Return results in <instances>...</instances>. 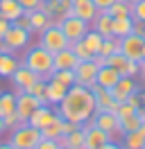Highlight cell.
Masks as SVG:
<instances>
[{
  "label": "cell",
  "instance_id": "cell-1",
  "mask_svg": "<svg viewBox=\"0 0 145 149\" xmlns=\"http://www.w3.org/2000/svg\"><path fill=\"white\" fill-rule=\"evenodd\" d=\"M57 113L61 115L63 120L72 122V124H80V127L86 124L93 118V113H95V100H93L91 88L72 84L66 91L63 100L57 104Z\"/></svg>",
  "mask_w": 145,
  "mask_h": 149
},
{
  "label": "cell",
  "instance_id": "cell-2",
  "mask_svg": "<svg viewBox=\"0 0 145 149\" xmlns=\"http://www.w3.org/2000/svg\"><path fill=\"white\" fill-rule=\"evenodd\" d=\"M23 65H27L32 72H36L39 77H43V79H48L50 74H52L54 70V63H52V52H48V50H43L41 45H34L27 50L25 59H23Z\"/></svg>",
  "mask_w": 145,
  "mask_h": 149
},
{
  "label": "cell",
  "instance_id": "cell-3",
  "mask_svg": "<svg viewBox=\"0 0 145 149\" xmlns=\"http://www.w3.org/2000/svg\"><path fill=\"white\" fill-rule=\"evenodd\" d=\"M9 142L16 149H36V145L41 142V131L27 122H18L16 129H11Z\"/></svg>",
  "mask_w": 145,
  "mask_h": 149
},
{
  "label": "cell",
  "instance_id": "cell-4",
  "mask_svg": "<svg viewBox=\"0 0 145 149\" xmlns=\"http://www.w3.org/2000/svg\"><path fill=\"white\" fill-rule=\"evenodd\" d=\"M39 45L54 54V52H59V50H63V47H70V41L63 36L61 27L52 23L50 27H45L43 32L39 34Z\"/></svg>",
  "mask_w": 145,
  "mask_h": 149
},
{
  "label": "cell",
  "instance_id": "cell-5",
  "mask_svg": "<svg viewBox=\"0 0 145 149\" xmlns=\"http://www.w3.org/2000/svg\"><path fill=\"white\" fill-rule=\"evenodd\" d=\"M54 25H59L63 32V36L68 38L70 43H75V41H82L84 38V34L91 29V23H86V20L77 18V16H63V18H59V23H54Z\"/></svg>",
  "mask_w": 145,
  "mask_h": 149
},
{
  "label": "cell",
  "instance_id": "cell-6",
  "mask_svg": "<svg viewBox=\"0 0 145 149\" xmlns=\"http://www.w3.org/2000/svg\"><path fill=\"white\" fill-rule=\"evenodd\" d=\"M143 45H145V38L136 36L134 32L129 36L120 38V52L132 61H143Z\"/></svg>",
  "mask_w": 145,
  "mask_h": 149
},
{
  "label": "cell",
  "instance_id": "cell-7",
  "mask_svg": "<svg viewBox=\"0 0 145 149\" xmlns=\"http://www.w3.org/2000/svg\"><path fill=\"white\" fill-rule=\"evenodd\" d=\"M109 140H113V136H109L107 131L98 129L91 122L84 124V149H100L102 145H107Z\"/></svg>",
  "mask_w": 145,
  "mask_h": 149
},
{
  "label": "cell",
  "instance_id": "cell-8",
  "mask_svg": "<svg viewBox=\"0 0 145 149\" xmlns=\"http://www.w3.org/2000/svg\"><path fill=\"white\" fill-rule=\"evenodd\" d=\"M72 72H75V84L80 86H95V79H98V65L93 63V61H80V63L72 68Z\"/></svg>",
  "mask_w": 145,
  "mask_h": 149
},
{
  "label": "cell",
  "instance_id": "cell-9",
  "mask_svg": "<svg viewBox=\"0 0 145 149\" xmlns=\"http://www.w3.org/2000/svg\"><path fill=\"white\" fill-rule=\"evenodd\" d=\"M2 43L7 45L9 52H14V50H20V47H25L27 43H30V32L11 23V27L7 29V34L2 36Z\"/></svg>",
  "mask_w": 145,
  "mask_h": 149
},
{
  "label": "cell",
  "instance_id": "cell-10",
  "mask_svg": "<svg viewBox=\"0 0 145 149\" xmlns=\"http://www.w3.org/2000/svg\"><path fill=\"white\" fill-rule=\"evenodd\" d=\"M9 79H11V84H14V88H16V93H25V91H27V88H30L32 84H34V81L43 79V77H39V74L32 72L27 65L20 63V65L16 68V72L11 74Z\"/></svg>",
  "mask_w": 145,
  "mask_h": 149
},
{
  "label": "cell",
  "instance_id": "cell-11",
  "mask_svg": "<svg viewBox=\"0 0 145 149\" xmlns=\"http://www.w3.org/2000/svg\"><path fill=\"white\" fill-rule=\"evenodd\" d=\"M41 106V100H36L30 93H16V115L20 122H27V118L32 115Z\"/></svg>",
  "mask_w": 145,
  "mask_h": 149
},
{
  "label": "cell",
  "instance_id": "cell-12",
  "mask_svg": "<svg viewBox=\"0 0 145 149\" xmlns=\"http://www.w3.org/2000/svg\"><path fill=\"white\" fill-rule=\"evenodd\" d=\"M89 122H91V124H95L98 129L107 131L109 136H116V133H118V115H116V113H111V111L93 113V118H91Z\"/></svg>",
  "mask_w": 145,
  "mask_h": 149
},
{
  "label": "cell",
  "instance_id": "cell-13",
  "mask_svg": "<svg viewBox=\"0 0 145 149\" xmlns=\"http://www.w3.org/2000/svg\"><path fill=\"white\" fill-rule=\"evenodd\" d=\"M136 91H138V86H136L134 77H120L118 84L111 88V97H113L116 102H125L127 97L132 93H136Z\"/></svg>",
  "mask_w": 145,
  "mask_h": 149
},
{
  "label": "cell",
  "instance_id": "cell-14",
  "mask_svg": "<svg viewBox=\"0 0 145 149\" xmlns=\"http://www.w3.org/2000/svg\"><path fill=\"white\" fill-rule=\"evenodd\" d=\"M54 115H57V111H54L50 104H41V106H39V109H36V111L32 113L30 118H27V124H32L34 129L41 131L45 124H48V122L54 118Z\"/></svg>",
  "mask_w": 145,
  "mask_h": 149
},
{
  "label": "cell",
  "instance_id": "cell-15",
  "mask_svg": "<svg viewBox=\"0 0 145 149\" xmlns=\"http://www.w3.org/2000/svg\"><path fill=\"white\" fill-rule=\"evenodd\" d=\"M70 14L82 20H86V23H91L95 18V14H98V7L93 5V0H72Z\"/></svg>",
  "mask_w": 145,
  "mask_h": 149
},
{
  "label": "cell",
  "instance_id": "cell-16",
  "mask_svg": "<svg viewBox=\"0 0 145 149\" xmlns=\"http://www.w3.org/2000/svg\"><path fill=\"white\" fill-rule=\"evenodd\" d=\"M52 63H54V70H72L75 65L80 63V59L72 54L70 47H63V50L52 54Z\"/></svg>",
  "mask_w": 145,
  "mask_h": 149
},
{
  "label": "cell",
  "instance_id": "cell-17",
  "mask_svg": "<svg viewBox=\"0 0 145 149\" xmlns=\"http://www.w3.org/2000/svg\"><path fill=\"white\" fill-rule=\"evenodd\" d=\"M118 79H120V74H118L116 68H111V65H102V68H98V79H95V86L111 91V88L118 84Z\"/></svg>",
  "mask_w": 145,
  "mask_h": 149
},
{
  "label": "cell",
  "instance_id": "cell-18",
  "mask_svg": "<svg viewBox=\"0 0 145 149\" xmlns=\"http://www.w3.org/2000/svg\"><path fill=\"white\" fill-rule=\"evenodd\" d=\"M91 93H93V100H95V113L98 111H111V106L116 102L111 97V91L100 88V86H91Z\"/></svg>",
  "mask_w": 145,
  "mask_h": 149
},
{
  "label": "cell",
  "instance_id": "cell-19",
  "mask_svg": "<svg viewBox=\"0 0 145 149\" xmlns=\"http://www.w3.org/2000/svg\"><path fill=\"white\" fill-rule=\"evenodd\" d=\"M111 23H113V18L109 16L107 11H98L95 18L91 20V29H95L102 38H109V36H113L111 34Z\"/></svg>",
  "mask_w": 145,
  "mask_h": 149
},
{
  "label": "cell",
  "instance_id": "cell-20",
  "mask_svg": "<svg viewBox=\"0 0 145 149\" xmlns=\"http://www.w3.org/2000/svg\"><path fill=\"white\" fill-rule=\"evenodd\" d=\"M59 145H66V147H72V149H84V124L72 129L70 133L66 136H59Z\"/></svg>",
  "mask_w": 145,
  "mask_h": 149
},
{
  "label": "cell",
  "instance_id": "cell-21",
  "mask_svg": "<svg viewBox=\"0 0 145 149\" xmlns=\"http://www.w3.org/2000/svg\"><path fill=\"white\" fill-rule=\"evenodd\" d=\"M66 86L59 84V81H52V79H48V91H45V102L50 104V106H57V104L63 100V95H66Z\"/></svg>",
  "mask_w": 145,
  "mask_h": 149
},
{
  "label": "cell",
  "instance_id": "cell-22",
  "mask_svg": "<svg viewBox=\"0 0 145 149\" xmlns=\"http://www.w3.org/2000/svg\"><path fill=\"white\" fill-rule=\"evenodd\" d=\"M132 29H134V18L132 16H125V18H113L111 23V34L118 38H125L132 34Z\"/></svg>",
  "mask_w": 145,
  "mask_h": 149
},
{
  "label": "cell",
  "instance_id": "cell-23",
  "mask_svg": "<svg viewBox=\"0 0 145 149\" xmlns=\"http://www.w3.org/2000/svg\"><path fill=\"white\" fill-rule=\"evenodd\" d=\"M0 14H2L7 20L14 23V20L20 18L25 11H23V7L18 5V0H0Z\"/></svg>",
  "mask_w": 145,
  "mask_h": 149
},
{
  "label": "cell",
  "instance_id": "cell-24",
  "mask_svg": "<svg viewBox=\"0 0 145 149\" xmlns=\"http://www.w3.org/2000/svg\"><path fill=\"white\" fill-rule=\"evenodd\" d=\"M120 147L122 149H145V136L136 131H129V133H122V140H120Z\"/></svg>",
  "mask_w": 145,
  "mask_h": 149
},
{
  "label": "cell",
  "instance_id": "cell-25",
  "mask_svg": "<svg viewBox=\"0 0 145 149\" xmlns=\"http://www.w3.org/2000/svg\"><path fill=\"white\" fill-rule=\"evenodd\" d=\"M61 124H63V118L57 113L52 120H50V122L43 127V129H41V138H59V136H63Z\"/></svg>",
  "mask_w": 145,
  "mask_h": 149
},
{
  "label": "cell",
  "instance_id": "cell-26",
  "mask_svg": "<svg viewBox=\"0 0 145 149\" xmlns=\"http://www.w3.org/2000/svg\"><path fill=\"white\" fill-rule=\"evenodd\" d=\"M18 59L14 56V52H5V54L0 56V77H11V74L16 72V68H18Z\"/></svg>",
  "mask_w": 145,
  "mask_h": 149
},
{
  "label": "cell",
  "instance_id": "cell-27",
  "mask_svg": "<svg viewBox=\"0 0 145 149\" xmlns=\"http://www.w3.org/2000/svg\"><path fill=\"white\" fill-rule=\"evenodd\" d=\"M27 16H30V25H32V32H39V34H41L45 27H50V25H52V20L48 18V16H45L41 9L30 11Z\"/></svg>",
  "mask_w": 145,
  "mask_h": 149
},
{
  "label": "cell",
  "instance_id": "cell-28",
  "mask_svg": "<svg viewBox=\"0 0 145 149\" xmlns=\"http://www.w3.org/2000/svg\"><path fill=\"white\" fill-rule=\"evenodd\" d=\"M16 113V93H0V118Z\"/></svg>",
  "mask_w": 145,
  "mask_h": 149
},
{
  "label": "cell",
  "instance_id": "cell-29",
  "mask_svg": "<svg viewBox=\"0 0 145 149\" xmlns=\"http://www.w3.org/2000/svg\"><path fill=\"white\" fill-rule=\"evenodd\" d=\"M116 52H120V38H118V36L102 38L98 54H102V56H111V54H116Z\"/></svg>",
  "mask_w": 145,
  "mask_h": 149
},
{
  "label": "cell",
  "instance_id": "cell-30",
  "mask_svg": "<svg viewBox=\"0 0 145 149\" xmlns=\"http://www.w3.org/2000/svg\"><path fill=\"white\" fill-rule=\"evenodd\" d=\"M107 14L111 16V18H125V16H132V5L125 2V0H116V2L107 9Z\"/></svg>",
  "mask_w": 145,
  "mask_h": 149
},
{
  "label": "cell",
  "instance_id": "cell-31",
  "mask_svg": "<svg viewBox=\"0 0 145 149\" xmlns=\"http://www.w3.org/2000/svg\"><path fill=\"white\" fill-rule=\"evenodd\" d=\"M138 127H141V118H138L136 113L118 120V133H120V136H122V133H129V131H136Z\"/></svg>",
  "mask_w": 145,
  "mask_h": 149
},
{
  "label": "cell",
  "instance_id": "cell-32",
  "mask_svg": "<svg viewBox=\"0 0 145 149\" xmlns=\"http://www.w3.org/2000/svg\"><path fill=\"white\" fill-rule=\"evenodd\" d=\"M48 79L59 81V84H63L66 88H70V86L75 84V72H72V70H52V74H50Z\"/></svg>",
  "mask_w": 145,
  "mask_h": 149
},
{
  "label": "cell",
  "instance_id": "cell-33",
  "mask_svg": "<svg viewBox=\"0 0 145 149\" xmlns=\"http://www.w3.org/2000/svg\"><path fill=\"white\" fill-rule=\"evenodd\" d=\"M45 91H48V79H39V81H34V84L27 88L25 93L34 95L36 100H41V104H48L45 102Z\"/></svg>",
  "mask_w": 145,
  "mask_h": 149
},
{
  "label": "cell",
  "instance_id": "cell-34",
  "mask_svg": "<svg viewBox=\"0 0 145 149\" xmlns=\"http://www.w3.org/2000/svg\"><path fill=\"white\" fill-rule=\"evenodd\" d=\"M82 41H84V45L89 47V50L93 52V54H98L100 43H102V36H100V34L95 32V29H89V32L84 34V38H82Z\"/></svg>",
  "mask_w": 145,
  "mask_h": 149
},
{
  "label": "cell",
  "instance_id": "cell-35",
  "mask_svg": "<svg viewBox=\"0 0 145 149\" xmlns=\"http://www.w3.org/2000/svg\"><path fill=\"white\" fill-rule=\"evenodd\" d=\"M70 50H72V54L77 56L80 61H91V59L95 56L89 47L84 45V41H75V43H70Z\"/></svg>",
  "mask_w": 145,
  "mask_h": 149
},
{
  "label": "cell",
  "instance_id": "cell-36",
  "mask_svg": "<svg viewBox=\"0 0 145 149\" xmlns=\"http://www.w3.org/2000/svg\"><path fill=\"white\" fill-rule=\"evenodd\" d=\"M125 102H129V104H132V106L136 109V111H138V109H141V106L145 104V93H141V91H136V93H132L129 97H127Z\"/></svg>",
  "mask_w": 145,
  "mask_h": 149
},
{
  "label": "cell",
  "instance_id": "cell-37",
  "mask_svg": "<svg viewBox=\"0 0 145 149\" xmlns=\"http://www.w3.org/2000/svg\"><path fill=\"white\" fill-rule=\"evenodd\" d=\"M132 18L145 23V0H138L136 5H132Z\"/></svg>",
  "mask_w": 145,
  "mask_h": 149
},
{
  "label": "cell",
  "instance_id": "cell-38",
  "mask_svg": "<svg viewBox=\"0 0 145 149\" xmlns=\"http://www.w3.org/2000/svg\"><path fill=\"white\" fill-rule=\"evenodd\" d=\"M41 2H43V0H18V5L23 7V11H25V14L39 9V7H41Z\"/></svg>",
  "mask_w": 145,
  "mask_h": 149
},
{
  "label": "cell",
  "instance_id": "cell-39",
  "mask_svg": "<svg viewBox=\"0 0 145 149\" xmlns=\"http://www.w3.org/2000/svg\"><path fill=\"white\" fill-rule=\"evenodd\" d=\"M59 140L57 138H41V142L36 145V149H59Z\"/></svg>",
  "mask_w": 145,
  "mask_h": 149
},
{
  "label": "cell",
  "instance_id": "cell-40",
  "mask_svg": "<svg viewBox=\"0 0 145 149\" xmlns=\"http://www.w3.org/2000/svg\"><path fill=\"white\" fill-rule=\"evenodd\" d=\"M14 25H18V27L27 29V32L32 34V25H30V16H27V14H23L20 18H16V20H14Z\"/></svg>",
  "mask_w": 145,
  "mask_h": 149
},
{
  "label": "cell",
  "instance_id": "cell-41",
  "mask_svg": "<svg viewBox=\"0 0 145 149\" xmlns=\"http://www.w3.org/2000/svg\"><path fill=\"white\" fill-rule=\"evenodd\" d=\"M11 27V20H7L2 14H0V41H2V36L7 34V29Z\"/></svg>",
  "mask_w": 145,
  "mask_h": 149
},
{
  "label": "cell",
  "instance_id": "cell-42",
  "mask_svg": "<svg viewBox=\"0 0 145 149\" xmlns=\"http://www.w3.org/2000/svg\"><path fill=\"white\" fill-rule=\"evenodd\" d=\"M132 32H134L136 36H143V38H145V23L134 18V29H132Z\"/></svg>",
  "mask_w": 145,
  "mask_h": 149
},
{
  "label": "cell",
  "instance_id": "cell-43",
  "mask_svg": "<svg viewBox=\"0 0 145 149\" xmlns=\"http://www.w3.org/2000/svg\"><path fill=\"white\" fill-rule=\"evenodd\" d=\"M113 2H116V0H93V5L98 7V11H107Z\"/></svg>",
  "mask_w": 145,
  "mask_h": 149
},
{
  "label": "cell",
  "instance_id": "cell-44",
  "mask_svg": "<svg viewBox=\"0 0 145 149\" xmlns=\"http://www.w3.org/2000/svg\"><path fill=\"white\" fill-rule=\"evenodd\" d=\"M93 63L98 65V68H102V65H107V56H102V54H95L93 59H91Z\"/></svg>",
  "mask_w": 145,
  "mask_h": 149
},
{
  "label": "cell",
  "instance_id": "cell-45",
  "mask_svg": "<svg viewBox=\"0 0 145 149\" xmlns=\"http://www.w3.org/2000/svg\"><path fill=\"white\" fill-rule=\"evenodd\" d=\"M100 149H122V147H120L118 142H113V140H109L107 145H102V147H100Z\"/></svg>",
  "mask_w": 145,
  "mask_h": 149
},
{
  "label": "cell",
  "instance_id": "cell-46",
  "mask_svg": "<svg viewBox=\"0 0 145 149\" xmlns=\"http://www.w3.org/2000/svg\"><path fill=\"white\" fill-rule=\"evenodd\" d=\"M136 115L141 118V122H145V104L141 106V109H138V111H136Z\"/></svg>",
  "mask_w": 145,
  "mask_h": 149
},
{
  "label": "cell",
  "instance_id": "cell-47",
  "mask_svg": "<svg viewBox=\"0 0 145 149\" xmlns=\"http://www.w3.org/2000/svg\"><path fill=\"white\" fill-rule=\"evenodd\" d=\"M0 149H16V147H14V145L7 140V142H0Z\"/></svg>",
  "mask_w": 145,
  "mask_h": 149
},
{
  "label": "cell",
  "instance_id": "cell-48",
  "mask_svg": "<svg viewBox=\"0 0 145 149\" xmlns=\"http://www.w3.org/2000/svg\"><path fill=\"white\" fill-rule=\"evenodd\" d=\"M5 131H7V129H5V122H2V118H0V136H2Z\"/></svg>",
  "mask_w": 145,
  "mask_h": 149
},
{
  "label": "cell",
  "instance_id": "cell-49",
  "mask_svg": "<svg viewBox=\"0 0 145 149\" xmlns=\"http://www.w3.org/2000/svg\"><path fill=\"white\" fill-rule=\"evenodd\" d=\"M138 133H143V136H145V122H141V127H138Z\"/></svg>",
  "mask_w": 145,
  "mask_h": 149
},
{
  "label": "cell",
  "instance_id": "cell-50",
  "mask_svg": "<svg viewBox=\"0 0 145 149\" xmlns=\"http://www.w3.org/2000/svg\"><path fill=\"white\" fill-rule=\"evenodd\" d=\"M141 74H143V79H145V61H141Z\"/></svg>",
  "mask_w": 145,
  "mask_h": 149
},
{
  "label": "cell",
  "instance_id": "cell-51",
  "mask_svg": "<svg viewBox=\"0 0 145 149\" xmlns=\"http://www.w3.org/2000/svg\"><path fill=\"white\" fill-rule=\"evenodd\" d=\"M125 2H129V5H136V2H138V0H125Z\"/></svg>",
  "mask_w": 145,
  "mask_h": 149
},
{
  "label": "cell",
  "instance_id": "cell-52",
  "mask_svg": "<svg viewBox=\"0 0 145 149\" xmlns=\"http://www.w3.org/2000/svg\"><path fill=\"white\" fill-rule=\"evenodd\" d=\"M59 149H72V147H66V145H61V147H59Z\"/></svg>",
  "mask_w": 145,
  "mask_h": 149
},
{
  "label": "cell",
  "instance_id": "cell-53",
  "mask_svg": "<svg viewBox=\"0 0 145 149\" xmlns=\"http://www.w3.org/2000/svg\"><path fill=\"white\" fill-rule=\"evenodd\" d=\"M143 61H145V45H143Z\"/></svg>",
  "mask_w": 145,
  "mask_h": 149
},
{
  "label": "cell",
  "instance_id": "cell-54",
  "mask_svg": "<svg viewBox=\"0 0 145 149\" xmlns=\"http://www.w3.org/2000/svg\"><path fill=\"white\" fill-rule=\"evenodd\" d=\"M0 56H2V52H0Z\"/></svg>",
  "mask_w": 145,
  "mask_h": 149
}]
</instances>
